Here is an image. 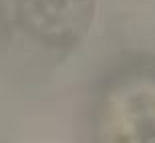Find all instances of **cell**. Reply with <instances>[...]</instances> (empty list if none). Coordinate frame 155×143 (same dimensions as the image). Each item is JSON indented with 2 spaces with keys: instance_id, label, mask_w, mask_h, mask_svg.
Wrapping results in <instances>:
<instances>
[{
  "instance_id": "6da1fadb",
  "label": "cell",
  "mask_w": 155,
  "mask_h": 143,
  "mask_svg": "<svg viewBox=\"0 0 155 143\" xmlns=\"http://www.w3.org/2000/svg\"><path fill=\"white\" fill-rule=\"evenodd\" d=\"M89 0H0V36L63 45L85 26Z\"/></svg>"
}]
</instances>
